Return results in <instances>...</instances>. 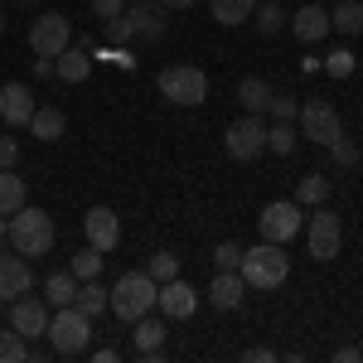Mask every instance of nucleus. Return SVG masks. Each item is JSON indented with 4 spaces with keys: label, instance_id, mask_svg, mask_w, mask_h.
I'll use <instances>...</instances> for the list:
<instances>
[{
    "label": "nucleus",
    "instance_id": "obj_1",
    "mask_svg": "<svg viewBox=\"0 0 363 363\" xmlns=\"http://www.w3.org/2000/svg\"><path fill=\"white\" fill-rule=\"evenodd\" d=\"M155 296H160V281L150 277V272H126V277H116V291H107V310H112L116 320L136 325L140 315L155 310Z\"/></svg>",
    "mask_w": 363,
    "mask_h": 363
},
{
    "label": "nucleus",
    "instance_id": "obj_2",
    "mask_svg": "<svg viewBox=\"0 0 363 363\" xmlns=\"http://www.w3.org/2000/svg\"><path fill=\"white\" fill-rule=\"evenodd\" d=\"M238 272L247 281V291H277V286H286V277H291V262H286V247H281V242H267V238H262V247H242Z\"/></svg>",
    "mask_w": 363,
    "mask_h": 363
},
{
    "label": "nucleus",
    "instance_id": "obj_3",
    "mask_svg": "<svg viewBox=\"0 0 363 363\" xmlns=\"http://www.w3.org/2000/svg\"><path fill=\"white\" fill-rule=\"evenodd\" d=\"M10 247L20 252V257H44V252L54 247V218L44 213V208H15L10 213Z\"/></svg>",
    "mask_w": 363,
    "mask_h": 363
},
{
    "label": "nucleus",
    "instance_id": "obj_4",
    "mask_svg": "<svg viewBox=\"0 0 363 363\" xmlns=\"http://www.w3.org/2000/svg\"><path fill=\"white\" fill-rule=\"evenodd\" d=\"M49 349L54 354H87V344H92V315H83L78 306H58V315H49Z\"/></svg>",
    "mask_w": 363,
    "mask_h": 363
},
{
    "label": "nucleus",
    "instance_id": "obj_5",
    "mask_svg": "<svg viewBox=\"0 0 363 363\" xmlns=\"http://www.w3.org/2000/svg\"><path fill=\"white\" fill-rule=\"evenodd\" d=\"M155 87H160V97L174 102V107H199L208 97V78H203V68H194V63H169L165 73L155 78Z\"/></svg>",
    "mask_w": 363,
    "mask_h": 363
},
{
    "label": "nucleus",
    "instance_id": "obj_6",
    "mask_svg": "<svg viewBox=\"0 0 363 363\" xmlns=\"http://www.w3.org/2000/svg\"><path fill=\"white\" fill-rule=\"evenodd\" d=\"M223 150L233 155V160H242V165H252L262 150H267V121H262V112H247L238 116L233 126L223 131Z\"/></svg>",
    "mask_w": 363,
    "mask_h": 363
},
{
    "label": "nucleus",
    "instance_id": "obj_7",
    "mask_svg": "<svg viewBox=\"0 0 363 363\" xmlns=\"http://www.w3.org/2000/svg\"><path fill=\"white\" fill-rule=\"evenodd\" d=\"M257 228H262V238H267V242H291V238L306 228V213H301V203H296V199H277V203H267V208H262Z\"/></svg>",
    "mask_w": 363,
    "mask_h": 363
},
{
    "label": "nucleus",
    "instance_id": "obj_8",
    "mask_svg": "<svg viewBox=\"0 0 363 363\" xmlns=\"http://www.w3.org/2000/svg\"><path fill=\"white\" fill-rule=\"evenodd\" d=\"M68 44H73V25H68V15H39V20L29 25V49H34L39 58H58Z\"/></svg>",
    "mask_w": 363,
    "mask_h": 363
},
{
    "label": "nucleus",
    "instance_id": "obj_9",
    "mask_svg": "<svg viewBox=\"0 0 363 363\" xmlns=\"http://www.w3.org/2000/svg\"><path fill=\"white\" fill-rule=\"evenodd\" d=\"M296 121H301V136H310L315 145H335L344 136V121H339V112L330 102H306L296 112Z\"/></svg>",
    "mask_w": 363,
    "mask_h": 363
},
{
    "label": "nucleus",
    "instance_id": "obj_10",
    "mask_svg": "<svg viewBox=\"0 0 363 363\" xmlns=\"http://www.w3.org/2000/svg\"><path fill=\"white\" fill-rule=\"evenodd\" d=\"M10 330L25 339H39L49 330V301H39V296H20V301H10Z\"/></svg>",
    "mask_w": 363,
    "mask_h": 363
},
{
    "label": "nucleus",
    "instance_id": "obj_11",
    "mask_svg": "<svg viewBox=\"0 0 363 363\" xmlns=\"http://www.w3.org/2000/svg\"><path fill=\"white\" fill-rule=\"evenodd\" d=\"M335 252H339V213L320 208V213H310V257L330 262Z\"/></svg>",
    "mask_w": 363,
    "mask_h": 363
},
{
    "label": "nucleus",
    "instance_id": "obj_12",
    "mask_svg": "<svg viewBox=\"0 0 363 363\" xmlns=\"http://www.w3.org/2000/svg\"><path fill=\"white\" fill-rule=\"evenodd\" d=\"M155 306H160V315H165V320H189V315L199 310V296H194V286H184V281L174 277V281H160Z\"/></svg>",
    "mask_w": 363,
    "mask_h": 363
},
{
    "label": "nucleus",
    "instance_id": "obj_13",
    "mask_svg": "<svg viewBox=\"0 0 363 363\" xmlns=\"http://www.w3.org/2000/svg\"><path fill=\"white\" fill-rule=\"evenodd\" d=\"M83 233L97 252H112L116 242H121V218H116V208H87Z\"/></svg>",
    "mask_w": 363,
    "mask_h": 363
},
{
    "label": "nucleus",
    "instance_id": "obj_14",
    "mask_svg": "<svg viewBox=\"0 0 363 363\" xmlns=\"http://www.w3.org/2000/svg\"><path fill=\"white\" fill-rule=\"evenodd\" d=\"M34 116V92L25 83H5L0 87V121L5 126H29Z\"/></svg>",
    "mask_w": 363,
    "mask_h": 363
},
{
    "label": "nucleus",
    "instance_id": "obj_15",
    "mask_svg": "<svg viewBox=\"0 0 363 363\" xmlns=\"http://www.w3.org/2000/svg\"><path fill=\"white\" fill-rule=\"evenodd\" d=\"M29 286H34V277H29L25 257H20V252H15V257L0 252V301H5V306L20 301V296H29Z\"/></svg>",
    "mask_w": 363,
    "mask_h": 363
},
{
    "label": "nucleus",
    "instance_id": "obj_16",
    "mask_svg": "<svg viewBox=\"0 0 363 363\" xmlns=\"http://www.w3.org/2000/svg\"><path fill=\"white\" fill-rule=\"evenodd\" d=\"M165 5L155 0H140V5H126V25H131V39H160L165 34Z\"/></svg>",
    "mask_w": 363,
    "mask_h": 363
},
{
    "label": "nucleus",
    "instance_id": "obj_17",
    "mask_svg": "<svg viewBox=\"0 0 363 363\" xmlns=\"http://www.w3.org/2000/svg\"><path fill=\"white\" fill-rule=\"evenodd\" d=\"M242 296H247V281H242V272H218V277L208 281V306L238 310V306H242Z\"/></svg>",
    "mask_w": 363,
    "mask_h": 363
},
{
    "label": "nucleus",
    "instance_id": "obj_18",
    "mask_svg": "<svg viewBox=\"0 0 363 363\" xmlns=\"http://www.w3.org/2000/svg\"><path fill=\"white\" fill-rule=\"evenodd\" d=\"M291 29H296V39L320 44V39L330 34V10H325V5H301V10L291 15Z\"/></svg>",
    "mask_w": 363,
    "mask_h": 363
},
{
    "label": "nucleus",
    "instance_id": "obj_19",
    "mask_svg": "<svg viewBox=\"0 0 363 363\" xmlns=\"http://www.w3.org/2000/svg\"><path fill=\"white\" fill-rule=\"evenodd\" d=\"M54 68H58V78H63V83H83L87 68H92V58H87V49H73V44H68V49L54 58Z\"/></svg>",
    "mask_w": 363,
    "mask_h": 363
},
{
    "label": "nucleus",
    "instance_id": "obj_20",
    "mask_svg": "<svg viewBox=\"0 0 363 363\" xmlns=\"http://www.w3.org/2000/svg\"><path fill=\"white\" fill-rule=\"evenodd\" d=\"M131 344H136V354H160L165 349V325H155L150 315H140L136 330H131Z\"/></svg>",
    "mask_w": 363,
    "mask_h": 363
},
{
    "label": "nucleus",
    "instance_id": "obj_21",
    "mask_svg": "<svg viewBox=\"0 0 363 363\" xmlns=\"http://www.w3.org/2000/svg\"><path fill=\"white\" fill-rule=\"evenodd\" d=\"M44 301H49V306H73V301H78V277H73V272H54V277L44 281Z\"/></svg>",
    "mask_w": 363,
    "mask_h": 363
},
{
    "label": "nucleus",
    "instance_id": "obj_22",
    "mask_svg": "<svg viewBox=\"0 0 363 363\" xmlns=\"http://www.w3.org/2000/svg\"><path fill=\"white\" fill-rule=\"evenodd\" d=\"M63 112L58 107H34V116H29V131H34V140H58L63 136Z\"/></svg>",
    "mask_w": 363,
    "mask_h": 363
},
{
    "label": "nucleus",
    "instance_id": "obj_23",
    "mask_svg": "<svg viewBox=\"0 0 363 363\" xmlns=\"http://www.w3.org/2000/svg\"><path fill=\"white\" fill-rule=\"evenodd\" d=\"M213 5V20L228 29H238V25H247L252 20V10H257V0H208Z\"/></svg>",
    "mask_w": 363,
    "mask_h": 363
},
{
    "label": "nucleus",
    "instance_id": "obj_24",
    "mask_svg": "<svg viewBox=\"0 0 363 363\" xmlns=\"http://www.w3.org/2000/svg\"><path fill=\"white\" fill-rule=\"evenodd\" d=\"M330 29H339V34H363V0H344L339 10H330Z\"/></svg>",
    "mask_w": 363,
    "mask_h": 363
},
{
    "label": "nucleus",
    "instance_id": "obj_25",
    "mask_svg": "<svg viewBox=\"0 0 363 363\" xmlns=\"http://www.w3.org/2000/svg\"><path fill=\"white\" fill-rule=\"evenodd\" d=\"M15 208H25V179L10 174V169H0V213L10 218Z\"/></svg>",
    "mask_w": 363,
    "mask_h": 363
},
{
    "label": "nucleus",
    "instance_id": "obj_26",
    "mask_svg": "<svg viewBox=\"0 0 363 363\" xmlns=\"http://www.w3.org/2000/svg\"><path fill=\"white\" fill-rule=\"evenodd\" d=\"M325 199H330V179H325V174H306V179L296 184V203H301V208H320Z\"/></svg>",
    "mask_w": 363,
    "mask_h": 363
},
{
    "label": "nucleus",
    "instance_id": "obj_27",
    "mask_svg": "<svg viewBox=\"0 0 363 363\" xmlns=\"http://www.w3.org/2000/svg\"><path fill=\"white\" fill-rule=\"evenodd\" d=\"M238 102H242L247 112H267V102H272V87L262 83V78H242V83H238Z\"/></svg>",
    "mask_w": 363,
    "mask_h": 363
},
{
    "label": "nucleus",
    "instance_id": "obj_28",
    "mask_svg": "<svg viewBox=\"0 0 363 363\" xmlns=\"http://www.w3.org/2000/svg\"><path fill=\"white\" fill-rule=\"evenodd\" d=\"M102 257H107V252H97L92 242H87L83 252H73V267H68V272H73L78 281H97L102 277Z\"/></svg>",
    "mask_w": 363,
    "mask_h": 363
},
{
    "label": "nucleus",
    "instance_id": "obj_29",
    "mask_svg": "<svg viewBox=\"0 0 363 363\" xmlns=\"http://www.w3.org/2000/svg\"><path fill=\"white\" fill-rule=\"evenodd\" d=\"M296 140H301V126H296V121H277V126H267V145H272L277 155H291Z\"/></svg>",
    "mask_w": 363,
    "mask_h": 363
},
{
    "label": "nucleus",
    "instance_id": "obj_30",
    "mask_svg": "<svg viewBox=\"0 0 363 363\" xmlns=\"http://www.w3.org/2000/svg\"><path fill=\"white\" fill-rule=\"evenodd\" d=\"M252 20H257L262 34H277V29L286 25V10H281V0H262V5L252 10Z\"/></svg>",
    "mask_w": 363,
    "mask_h": 363
},
{
    "label": "nucleus",
    "instance_id": "obj_31",
    "mask_svg": "<svg viewBox=\"0 0 363 363\" xmlns=\"http://www.w3.org/2000/svg\"><path fill=\"white\" fill-rule=\"evenodd\" d=\"M73 306L83 310V315H92V320H97V315H102V310H107V291H102V286H92V281H87V286H78V301H73Z\"/></svg>",
    "mask_w": 363,
    "mask_h": 363
},
{
    "label": "nucleus",
    "instance_id": "obj_32",
    "mask_svg": "<svg viewBox=\"0 0 363 363\" xmlns=\"http://www.w3.org/2000/svg\"><path fill=\"white\" fill-rule=\"evenodd\" d=\"M29 354V339L15 335V330H0V363H25Z\"/></svg>",
    "mask_w": 363,
    "mask_h": 363
},
{
    "label": "nucleus",
    "instance_id": "obj_33",
    "mask_svg": "<svg viewBox=\"0 0 363 363\" xmlns=\"http://www.w3.org/2000/svg\"><path fill=\"white\" fill-rule=\"evenodd\" d=\"M325 150H330V160H335V165H344V169H354V165H359V145H354L349 136H339L335 145H325Z\"/></svg>",
    "mask_w": 363,
    "mask_h": 363
},
{
    "label": "nucleus",
    "instance_id": "obj_34",
    "mask_svg": "<svg viewBox=\"0 0 363 363\" xmlns=\"http://www.w3.org/2000/svg\"><path fill=\"white\" fill-rule=\"evenodd\" d=\"M150 277L155 281H174L179 277V257H174V252H155V257H150Z\"/></svg>",
    "mask_w": 363,
    "mask_h": 363
},
{
    "label": "nucleus",
    "instance_id": "obj_35",
    "mask_svg": "<svg viewBox=\"0 0 363 363\" xmlns=\"http://www.w3.org/2000/svg\"><path fill=\"white\" fill-rule=\"evenodd\" d=\"M267 112L277 116V121H296V97H286V92H272V102H267Z\"/></svg>",
    "mask_w": 363,
    "mask_h": 363
},
{
    "label": "nucleus",
    "instance_id": "obj_36",
    "mask_svg": "<svg viewBox=\"0 0 363 363\" xmlns=\"http://www.w3.org/2000/svg\"><path fill=\"white\" fill-rule=\"evenodd\" d=\"M213 262H218V272H238L242 247H238V242H218V247H213Z\"/></svg>",
    "mask_w": 363,
    "mask_h": 363
},
{
    "label": "nucleus",
    "instance_id": "obj_37",
    "mask_svg": "<svg viewBox=\"0 0 363 363\" xmlns=\"http://www.w3.org/2000/svg\"><path fill=\"white\" fill-rule=\"evenodd\" d=\"M325 73H330V78H349V73H354V54H349V49L330 54L325 58Z\"/></svg>",
    "mask_w": 363,
    "mask_h": 363
},
{
    "label": "nucleus",
    "instance_id": "obj_38",
    "mask_svg": "<svg viewBox=\"0 0 363 363\" xmlns=\"http://www.w3.org/2000/svg\"><path fill=\"white\" fill-rule=\"evenodd\" d=\"M92 10L102 20H116V15H126V0H92Z\"/></svg>",
    "mask_w": 363,
    "mask_h": 363
},
{
    "label": "nucleus",
    "instance_id": "obj_39",
    "mask_svg": "<svg viewBox=\"0 0 363 363\" xmlns=\"http://www.w3.org/2000/svg\"><path fill=\"white\" fill-rule=\"evenodd\" d=\"M238 359H242V363H281V354H277V349H242Z\"/></svg>",
    "mask_w": 363,
    "mask_h": 363
},
{
    "label": "nucleus",
    "instance_id": "obj_40",
    "mask_svg": "<svg viewBox=\"0 0 363 363\" xmlns=\"http://www.w3.org/2000/svg\"><path fill=\"white\" fill-rule=\"evenodd\" d=\"M15 160H20V145H15L10 136H0V169H10Z\"/></svg>",
    "mask_w": 363,
    "mask_h": 363
},
{
    "label": "nucleus",
    "instance_id": "obj_41",
    "mask_svg": "<svg viewBox=\"0 0 363 363\" xmlns=\"http://www.w3.org/2000/svg\"><path fill=\"white\" fill-rule=\"evenodd\" d=\"M359 359H363L359 344H344V349H335V363H359Z\"/></svg>",
    "mask_w": 363,
    "mask_h": 363
},
{
    "label": "nucleus",
    "instance_id": "obj_42",
    "mask_svg": "<svg viewBox=\"0 0 363 363\" xmlns=\"http://www.w3.org/2000/svg\"><path fill=\"white\" fill-rule=\"evenodd\" d=\"M155 5H165V10H189L194 0H155Z\"/></svg>",
    "mask_w": 363,
    "mask_h": 363
},
{
    "label": "nucleus",
    "instance_id": "obj_43",
    "mask_svg": "<svg viewBox=\"0 0 363 363\" xmlns=\"http://www.w3.org/2000/svg\"><path fill=\"white\" fill-rule=\"evenodd\" d=\"M5 233H10V218H5V213H0V238H5Z\"/></svg>",
    "mask_w": 363,
    "mask_h": 363
},
{
    "label": "nucleus",
    "instance_id": "obj_44",
    "mask_svg": "<svg viewBox=\"0 0 363 363\" xmlns=\"http://www.w3.org/2000/svg\"><path fill=\"white\" fill-rule=\"evenodd\" d=\"M20 5H34V0H20Z\"/></svg>",
    "mask_w": 363,
    "mask_h": 363
},
{
    "label": "nucleus",
    "instance_id": "obj_45",
    "mask_svg": "<svg viewBox=\"0 0 363 363\" xmlns=\"http://www.w3.org/2000/svg\"><path fill=\"white\" fill-rule=\"evenodd\" d=\"M0 29H5V15H0Z\"/></svg>",
    "mask_w": 363,
    "mask_h": 363
},
{
    "label": "nucleus",
    "instance_id": "obj_46",
    "mask_svg": "<svg viewBox=\"0 0 363 363\" xmlns=\"http://www.w3.org/2000/svg\"><path fill=\"white\" fill-rule=\"evenodd\" d=\"M359 349H363V344H359Z\"/></svg>",
    "mask_w": 363,
    "mask_h": 363
}]
</instances>
